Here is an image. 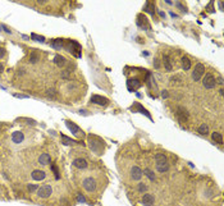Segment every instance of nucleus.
I'll use <instances>...</instances> for the list:
<instances>
[{
	"instance_id": "nucleus-1",
	"label": "nucleus",
	"mask_w": 224,
	"mask_h": 206,
	"mask_svg": "<svg viewBox=\"0 0 224 206\" xmlns=\"http://www.w3.org/2000/svg\"><path fill=\"white\" fill-rule=\"evenodd\" d=\"M155 164H156V169L158 172L164 173L169 170V164L167 160V156L164 154H156L155 155Z\"/></svg>"
},
{
	"instance_id": "nucleus-2",
	"label": "nucleus",
	"mask_w": 224,
	"mask_h": 206,
	"mask_svg": "<svg viewBox=\"0 0 224 206\" xmlns=\"http://www.w3.org/2000/svg\"><path fill=\"white\" fill-rule=\"evenodd\" d=\"M204 74H205V67H204L202 63H197L195 65L194 72H192V80H194L195 82H197V81L201 80V77Z\"/></svg>"
},
{
	"instance_id": "nucleus-3",
	"label": "nucleus",
	"mask_w": 224,
	"mask_h": 206,
	"mask_svg": "<svg viewBox=\"0 0 224 206\" xmlns=\"http://www.w3.org/2000/svg\"><path fill=\"white\" fill-rule=\"evenodd\" d=\"M217 78L211 74V73H206L205 77H204V80H202V85H204V87L205 88H214L215 87V85H217V81H215Z\"/></svg>"
},
{
	"instance_id": "nucleus-4",
	"label": "nucleus",
	"mask_w": 224,
	"mask_h": 206,
	"mask_svg": "<svg viewBox=\"0 0 224 206\" xmlns=\"http://www.w3.org/2000/svg\"><path fill=\"white\" fill-rule=\"evenodd\" d=\"M51 193H53V188H51V186H49V184H44V186H41V187H38V189H37V195L42 197V199H48Z\"/></svg>"
},
{
	"instance_id": "nucleus-5",
	"label": "nucleus",
	"mask_w": 224,
	"mask_h": 206,
	"mask_svg": "<svg viewBox=\"0 0 224 206\" xmlns=\"http://www.w3.org/2000/svg\"><path fill=\"white\" fill-rule=\"evenodd\" d=\"M82 186L87 192H94L96 189V181L92 177H88L82 182Z\"/></svg>"
},
{
	"instance_id": "nucleus-6",
	"label": "nucleus",
	"mask_w": 224,
	"mask_h": 206,
	"mask_svg": "<svg viewBox=\"0 0 224 206\" xmlns=\"http://www.w3.org/2000/svg\"><path fill=\"white\" fill-rule=\"evenodd\" d=\"M129 110H131V111H140V113H142V114H145L149 119H152V118H151V115H150V113H149L147 110H146V109H145L144 106H142L141 104H138V103H134V104L132 105V106L129 108Z\"/></svg>"
},
{
	"instance_id": "nucleus-7",
	"label": "nucleus",
	"mask_w": 224,
	"mask_h": 206,
	"mask_svg": "<svg viewBox=\"0 0 224 206\" xmlns=\"http://www.w3.org/2000/svg\"><path fill=\"white\" fill-rule=\"evenodd\" d=\"M91 103L96 104V105H100V106H105V105L109 103V100L106 98H103V96H100V95H94L91 98Z\"/></svg>"
},
{
	"instance_id": "nucleus-8",
	"label": "nucleus",
	"mask_w": 224,
	"mask_h": 206,
	"mask_svg": "<svg viewBox=\"0 0 224 206\" xmlns=\"http://www.w3.org/2000/svg\"><path fill=\"white\" fill-rule=\"evenodd\" d=\"M137 25L138 27H141V28H144V30H150V25H149V21H147V18L145 17L144 14H140L137 17Z\"/></svg>"
},
{
	"instance_id": "nucleus-9",
	"label": "nucleus",
	"mask_w": 224,
	"mask_h": 206,
	"mask_svg": "<svg viewBox=\"0 0 224 206\" xmlns=\"http://www.w3.org/2000/svg\"><path fill=\"white\" fill-rule=\"evenodd\" d=\"M127 86H128L129 91H134V90H137V88L141 87V82H140V80H137V78L128 80L127 81Z\"/></svg>"
},
{
	"instance_id": "nucleus-10",
	"label": "nucleus",
	"mask_w": 224,
	"mask_h": 206,
	"mask_svg": "<svg viewBox=\"0 0 224 206\" xmlns=\"http://www.w3.org/2000/svg\"><path fill=\"white\" fill-rule=\"evenodd\" d=\"M131 177H132V179H134V181H140L142 177V170L138 168V166H132V169H131Z\"/></svg>"
},
{
	"instance_id": "nucleus-11",
	"label": "nucleus",
	"mask_w": 224,
	"mask_h": 206,
	"mask_svg": "<svg viewBox=\"0 0 224 206\" xmlns=\"http://www.w3.org/2000/svg\"><path fill=\"white\" fill-rule=\"evenodd\" d=\"M73 165L76 166V168H78V169H86L87 168V161L85 160V159L82 158H77L73 160Z\"/></svg>"
},
{
	"instance_id": "nucleus-12",
	"label": "nucleus",
	"mask_w": 224,
	"mask_h": 206,
	"mask_svg": "<svg viewBox=\"0 0 224 206\" xmlns=\"http://www.w3.org/2000/svg\"><path fill=\"white\" fill-rule=\"evenodd\" d=\"M154 201H155V199H154V196L150 195V193H146V195H144V197H142V205L144 206H152Z\"/></svg>"
},
{
	"instance_id": "nucleus-13",
	"label": "nucleus",
	"mask_w": 224,
	"mask_h": 206,
	"mask_svg": "<svg viewBox=\"0 0 224 206\" xmlns=\"http://www.w3.org/2000/svg\"><path fill=\"white\" fill-rule=\"evenodd\" d=\"M65 124H67L68 129L71 131L73 134H78V133H81V129H79V127L77 126V124H74L73 122H69V120H67V122H65ZM82 133H83V132H82Z\"/></svg>"
},
{
	"instance_id": "nucleus-14",
	"label": "nucleus",
	"mask_w": 224,
	"mask_h": 206,
	"mask_svg": "<svg viewBox=\"0 0 224 206\" xmlns=\"http://www.w3.org/2000/svg\"><path fill=\"white\" fill-rule=\"evenodd\" d=\"M31 176H32V178L35 181H42V179H45L46 173L44 172V170H33Z\"/></svg>"
},
{
	"instance_id": "nucleus-15",
	"label": "nucleus",
	"mask_w": 224,
	"mask_h": 206,
	"mask_svg": "<svg viewBox=\"0 0 224 206\" xmlns=\"http://www.w3.org/2000/svg\"><path fill=\"white\" fill-rule=\"evenodd\" d=\"M61 142H63V145H65V146H71V145H83L82 142L74 141V140H72V138H68L67 136H61Z\"/></svg>"
},
{
	"instance_id": "nucleus-16",
	"label": "nucleus",
	"mask_w": 224,
	"mask_h": 206,
	"mask_svg": "<svg viewBox=\"0 0 224 206\" xmlns=\"http://www.w3.org/2000/svg\"><path fill=\"white\" fill-rule=\"evenodd\" d=\"M38 163H40L41 165H49L50 163H51V158H50L49 154H42L38 156Z\"/></svg>"
},
{
	"instance_id": "nucleus-17",
	"label": "nucleus",
	"mask_w": 224,
	"mask_h": 206,
	"mask_svg": "<svg viewBox=\"0 0 224 206\" xmlns=\"http://www.w3.org/2000/svg\"><path fill=\"white\" fill-rule=\"evenodd\" d=\"M54 63H55L58 67H64V65L67 64V59H65L64 56L59 55V54H56V55L54 56Z\"/></svg>"
},
{
	"instance_id": "nucleus-18",
	"label": "nucleus",
	"mask_w": 224,
	"mask_h": 206,
	"mask_svg": "<svg viewBox=\"0 0 224 206\" xmlns=\"http://www.w3.org/2000/svg\"><path fill=\"white\" fill-rule=\"evenodd\" d=\"M23 138H25V136H23L22 132H14V133L12 134V141L14 143H21L23 141Z\"/></svg>"
},
{
	"instance_id": "nucleus-19",
	"label": "nucleus",
	"mask_w": 224,
	"mask_h": 206,
	"mask_svg": "<svg viewBox=\"0 0 224 206\" xmlns=\"http://www.w3.org/2000/svg\"><path fill=\"white\" fill-rule=\"evenodd\" d=\"M71 53H81V46L77 44L76 41H71L69 42V46L67 48Z\"/></svg>"
},
{
	"instance_id": "nucleus-20",
	"label": "nucleus",
	"mask_w": 224,
	"mask_h": 206,
	"mask_svg": "<svg viewBox=\"0 0 224 206\" xmlns=\"http://www.w3.org/2000/svg\"><path fill=\"white\" fill-rule=\"evenodd\" d=\"M163 61H164V67L167 71H172L173 69V65H172V60H171V58H169L168 55H165L163 58Z\"/></svg>"
},
{
	"instance_id": "nucleus-21",
	"label": "nucleus",
	"mask_w": 224,
	"mask_h": 206,
	"mask_svg": "<svg viewBox=\"0 0 224 206\" xmlns=\"http://www.w3.org/2000/svg\"><path fill=\"white\" fill-rule=\"evenodd\" d=\"M144 10L147 12V13H150V14H154V10H155V5H154V3L147 1L145 4V7H144Z\"/></svg>"
},
{
	"instance_id": "nucleus-22",
	"label": "nucleus",
	"mask_w": 224,
	"mask_h": 206,
	"mask_svg": "<svg viewBox=\"0 0 224 206\" xmlns=\"http://www.w3.org/2000/svg\"><path fill=\"white\" fill-rule=\"evenodd\" d=\"M51 48H53V49H56V50L61 49V48H63V40H60V38H56V40L51 41Z\"/></svg>"
},
{
	"instance_id": "nucleus-23",
	"label": "nucleus",
	"mask_w": 224,
	"mask_h": 206,
	"mask_svg": "<svg viewBox=\"0 0 224 206\" xmlns=\"http://www.w3.org/2000/svg\"><path fill=\"white\" fill-rule=\"evenodd\" d=\"M182 67H183L184 71H188V69L191 68V60L188 59L187 56H183L182 58Z\"/></svg>"
},
{
	"instance_id": "nucleus-24",
	"label": "nucleus",
	"mask_w": 224,
	"mask_h": 206,
	"mask_svg": "<svg viewBox=\"0 0 224 206\" xmlns=\"http://www.w3.org/2000/svg\"><path fill=\"white\" fill-rule=\"evenodd\" d=\"M199 133L200 134H204V136H206L207 133H209V126L207 124H201V126L199 127Z\"/></svg>"
},
{
	"instance_id": "nucleus-25",
	"label": "nucleus",
	"mask_w": 224,
	"mask_h": 206,
	"mask_svg": "<svg viewBox=\"0 0 224 206\" xmlns=\"http://www.w3.org/2000/svg\"><path fill=\"white\" fill-rule=\"evenodd\" d=\"M211 137H213V140L215 142L218 143H223V134L219 133V132H214L213 134H211Z\"/></svg>"
},
{
	"instance_id": "nucleus-26",
	"label": "nucleus",
	"mask_w": 224,
	"mask_h": 206,
	"mask_svg": "<svg viewBox=\"0 0 224 206\" xmlns=\"http://www.w3.org/2000/svg\"><path fill=\"white\" fill-rule=\"evenodd\" d=\"M144 174H146V176H147V178H149V179L150 181H155V174H154V172H152V170L151 169H145L144 170Z\"/></svg>"
},
{
	"instance_id": "nucleus-27",
	"label": "nucleus",
	"mask_w": 224,
	"mask_h": 206,
	"mask_svg": "<svg viewBox=\"0 0 224 206\" xmlns=\"http://www.w3.org/2000/svg\"><path fill=\"white\" fill-rule=\"evenodd\" d=\"M31 38H32V40H36V41H40V42H44L45 41V37L44 36H38V35H36V33L31 35Z\"/></svg>"
},
{
	"instance_id": "nucleus-28",
	"label": "nucleus",
	"mask_w": 224,
	"mask_h": 206,
	"mask_svg": "<svg viewBox=\"0 0 224 206\" xmlns=\"http://www.w3.org/2000/svg\"><path fill=\"white\" fill-rule=\"evenodd\" d=\"M146 189H147V186H146L145 183H140V184H138V191H140L141 193L142 192H146Z\"/></svg>"
},
{
	"instance_id": "nucleus-29",
	"label": "nucleus",
	"mask_w": 224,
	"mask_h": 206,
	"mask_svg": "<svg viewBox=\"0 0 224 206\" xmlns=\"http://www.w3.org/2000/svg\"><path fill=\"white\" fill-rule=\"evenodd\" d=\"M27 188H28V191L33 192V191H37V189H38V186H36V184H28V186H27Z\"/></svg>"
},
{
	"instance_id": "nucleus-30",
	"label": "nucleus",
	"mask_w": 224,
	"mask_h": 206,
	"mask_svg": "<svg viewBox=\"0 0 224 206\" xmlns=\"http://www.w3.org/2000/svg\"><path fill=\"white\" fill-rule=\"evenodd\" d=\"M30 60H31V63H37L38 61V55L37 54H32V56L30 58Z\"/></svg>"
},
{
	"instance_id": "nucleus-31",
	"label": "nucleus",
	"mask_w": 224,
	"mask_h": 206,
	"mask_svg": "<svg viewBox=\"0 0 224 206\" xmlns=\"http://www.w3.org/2000/svg\"><path fill=\"white\" fill-rule=\"evenodd\" d=\"M213 7H214V1H210V3H209V5L206 7V9H207V10H210V13H213V12H215Z\"/></svg>"
},
{
	"instance_id": "nucleus-32",
	"label": "nucleus",
	"mask_w": 224,
	"mask_h": 206,
	"mask_svg": "<svg viewBox=\"0 0 224 206\" xmlns=\"http://www.w3.org/2000/svg\"><path fill=\"white\" fill-rule=\"evenodd\" d=\"M4 56H5V49L0 46V59H3Z\"/></svg>"
},
{
	"instance_id": "nucleus-33",
	"label": "nucleus",
	"mask_w": 224,
	"mask_h": 206,
	"mask_svg": "<svg viewBox=\"0 0 224 206\" xmlns=\"http://www.w3.org/2000/svg\"><path fill=\"white\" fill-rule=\"evenodd\" d=\"M61 77H63V78H69V72L68 71L61 72Z\"/></svg>"
},
{
	"instance_id": "nucleus-34",
	"label": "nucleus",
	"mask_w": 224,
	"mask_h": 206,
	"mask_svg": "<svg viewBox=\"0 0 224 206\" xmlns=\"http://www.w3.org/2000/svg\"><path fill=\"white\" fill-rule=\"evenodd\" d=\"M77 199H78L79 202H86V199H85L82 195H78V197H77Z\"/></svg>"
},
{
	"instance_id": "nucleus-35",
	"label": "nucleus",
	"mask_w": 224,
	"mask_h": 206,
	"mask_svg": "<svg viewBox=\"0 0 224 206\" xmlns=\"http://www.w3.org/2000/svg\"><path fill=\"white\" fill-rule=\"evenodd\" d=\"M48 95L49 96H54V95H55V90H54V88H51V90H48Z\"/></svg>"
},
{
	"instance_id": "nucleus-36",
	"label": "nucleus",
	"mask_w": 224,
	"mask_h": 206,
	"mask_svg": "<svg viewBox=\"0 0 224 206\" xmlns=\"http://www.w3.org/2000/svg\"><path fill=\"white\" fill-rule=\"evenodd\" d=\"M161 96H163V98H164V99H167V98H168V96H169V94H168V91H167V90H164L163 92H161Z\"/></svg>"
},
{
	"instance_id": "nucleus-37",
	"label": "nucleus",
	"mask_w": 224,
	"mask_h": 206,
	"mask_svg": "<svg viewBox=\"0 0 224 206\" xmlns=\"http://www.w3.org/2000/svg\"><path fill=\"white\" fill-rule=\"evenodd\" d=\"M1 28H3L4 31H5V32H7V33H12V31H10L9 28H8V27H7V26H1Z\"/></svg>"
},
{
	"instance_id": "nucleus-38",
	"label": "nucleus",
	"mask_w": 224,
	"mask_h": 206,
	"mask_svg": "<svg viewBox=\"0 0 224 206\" xmlns=\"http://www.w3.org/2000/svg\"><path fill=\"white\" fill-rule=\"evenodd\" d=\"M15 98H23V99H27L28 96H26V95H18V94H14Z\"/></svg>"
},
{
	"instance_id": "nucleus-39",
	"label": "nucleus",
	"mask_w": 224,
	"mask_h": 206,
	"mask_svg": "<svg viewBox=\"0 0 224 206\" xmlns=\"http://www.w3.org/2000/svg\"><path fill=\"white\" fill-rule=\"evenodd\" d=\"M215 81H217L219 85H223V78H222V77H218V80H215Z\"/></svg>"
},
{
	"instance_id": "nucleus-40",
	"label": "nucleus",
	"mask_w": 224,
	"mask_h": 206,
	"mask_svg": "<svg viewBox=\"0 0 224 206\" xmlns=\"http://www.w3.org/2000/svg\"><path fill=\"white\" fill-rule=\"evenodd\" d=\"M4 71V65H3V63H0V73H1Z\"/></svg>"
},
{
	"instance_id": "nucleus-41",
	"label": "nucleus",
	"mask_w": 224,
	"mask_h": 206,
	"mask_svg": "<svg viewBox=\"0 0 224 206\" xmlns=\"http://www.w3.org/2000/svg\"><path fill=\"white\" fill-rule=\"evenodd\" d=\"M155 68H159V61L155 59Z\"/></svg>"
},
{
	"instance_id": "nucleus-42",
	"label": "nucleus",
	"mask_w": 224,
	"mask_h": 206,
	"mask_svg": "<svg viewBox=\"0 0 224 206\" xmlns=\"http://www.w3.org/2000/svg\"><path fill=\"white\" fill-rule=\"evenodd\" d=\"M219 94H220V95H224V90H223V88H220V90H219Z\"/></svg>"
}]
</instances>
